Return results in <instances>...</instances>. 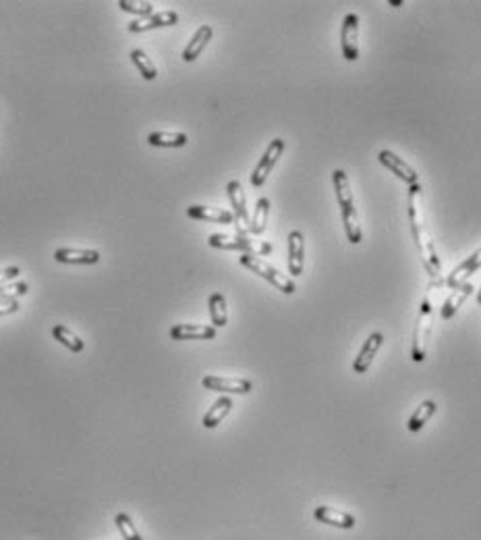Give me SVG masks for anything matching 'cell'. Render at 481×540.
Instances as JSON below:
<instances>
[{
    "label": "cell",
    "instance_id": "6da1fadb",
    "mask_svg": "<svg viewBox=\"0 0 481 540\" xmlns=\"http://www.w3.org/2000/svg\"><path fill=\"white\" fill-rule=\"evenodd\" d=\"M409 220H411V231L413 239L417 245L421 264L431 279L442 276V262L438 258L433 239L429 235L428 225H426V215H424V189L421 185H411L409 188Z\"/></svg>",
    "mask_w": 481,
    "mask_h": 540
},
{
    "label": "cell",
    "instance_id": "7a4b0ae2",
    "mask_svg": "<svg viewBox=\"0 0 481 540\" xmlns=\"http://www.w3.org/2000/svg\"><path fill=\"white\" fill-rule=\"evenodd\" d=\"M239 262L245 266V269H249L253 274H258V276H262L264 281H267L270 285H274L278 291H282L284 296H293L294 291H297V285H294L293 279H289V276H284L280 270H276L274 266H270L267 262H264L260 256H249V254H243L239 258Z\"/></svg>",
    "mask_w": 481,
    "mask_h": 540
},
{
    "label": "cell",
    "instance_id": "3957f363",
    "mask_svg": "<svg viewBox=\"0 0 481 540\" xmlns=\"http://www.w3.org/2000/svg\"><path fill=\"white\" fill-rule=\"evenodd\" d=\"M431 330H433V310H431V301L424 299V303L419 308V314H417L415 330H413V350H411V360L413 362H424L426 360Z\"/></svg>",
    "mask_w": 481,
    "mask_h": 540
},
{
    "label": "cell",
    "instance_id": "277c9868",
    "mask_svg": "<svg viewBox=\"0 0 481 540\" xmlns=\"http://www.w3.org/2000/svg\"><path fill=\"white\" fill-rule=\"evenodd\" d=\"M210 247H218V249H235V252H243L249 256H266L272 252V245L264 242H253L245 235H224V233H214L208 237Z\"/></svg>",
    "mask_w": 481,
    "mask_h": 540
},
{
    "label": "cell",
    "instance_id": "5b68a950",
    "mask_svg": "<svg viewBox=\"0 0 481 540\" xmlns=\"http://www.w3.org/2000/svg\"><path fill=\"white\" fill-rule=\"evenodd\" d=\"M282 152H284V139H280V137L272 139L270 146L266 148V152H264V156L258 162L255 171L251 173V185H253V188H262V185L266 183L267 175H270L272 168L276 166V162L282 156Z\"/></svg>",
    "mask_w": 481,
    "mask_h": 540
},
{
    "label": "cell",
    "instance_id": "8992f818",
    "mask_svg": "<svg viewBox=\"0 0 481 540\" xmlns=\"http://www.w3.org/2000/svg\"><path fill=\"white\" fill-rule=\"evenodd\" d=\"M341 44L345 58L355 63L359 58V17L355 13L345 15L343 29H341Z\"/></svg>",
    "mask_w": 481,
    "mask_h": 540
},
{
    "label": "cell",
    "instance_id": "52a82bcc",
    "mask_svg": "<svg viewBox=\"0 0 481 540\" xmlns=\"http://www.w3.org/2000/svg\"><path fill=\"white\" fill-rule=\"evenodd\" d=\"M201 384L208 391H218V393H235V395H247L253 389V382L247 378H224V377H208L201 378Z\"/></svg>",
    "mask_w": 481,
    "mask_h": 540
},
{
    "label": "cell",
    "instance_id": "ba28073f",
    "mask_svg": "<svg viewBox=\"0 0 481 540\" xmlns=\"http://www.w3.org/2000/svg\"><path fill=\"white\" fill-rule=\"evenodd\" d=\"M226 193H228V200H231V206H233L235 225L239 227L240 233H249L251 218H249V212H247L245 191H243V188H240L239 181H231V183L226 185Z\"/></svg>",
    "mask_w": 481,
    "mask_h": 540
},
{
    "label": "cell",
    "instance_id": "9c48e42d",
    "mask_svg": "<svg viewBox=\"0 0 481 540\" xmlns=\"http://www.w3.org/2000/svg\"><path fill=\"white\" fill-rule=\"evenodd\" d=\"M377 161L382 162L388 171H392V173H394L401 181H404L409 188L419 183V175H417V171H415L409 162H404L402 158H399L394 152H390V150H382V152L377 154Z\"/></svg>",
    "mask_w": 481,
    "mask_h": 540
},
{
    "label": "cell",
    "instance_id": "30bf717a",
    "mask_svg": "<svg viewBox=\"0 0 481 540\" xmlns=\"http://www.w3.org/2000/svg\"><path fill=\"white\" fill-rule=\"evenodd\" d=\"M382 343H384V335H382V333H372V335L367 337V341L363 343V347H361V351H359V355L355 357V364H353L355 374H365V372L370 370V366H372V362H374L375 353L380 351Z\"/></svg>",
    "mask_w": 481,
    "mask_h": 540
},
{
    "label": "cell",
    "instance_id": "8fae6325",
    "mask_svg": "<svg viewBox=\"0 0 481 540\" xmlns=\"http://www.w3.org/2000/svg\"><path fill=\"white\" fill-rule=\"evenodd\" d=\"M170 337L175 341H204L214 339L216 328L208 324H175L170 328Z\"/></svg>",
    "mask_w": 481,
    "mask_h": 540
},
{
    "label": "cell",
    "instance_id": "7c38bea8",
    "mask_svg": "<svg viewBox=\"0 0 481 540\" xmlns=\"http://www.w3.org/2000/svg\"><path fill=\"white\" fill-rule=\"evenodd\" d=\"M179 21V13L175 11H162V13H154L150 17H141L135 19L129 23V31L131 33H141V31H150V29H158V27H170Z\"/></svg>",
    "mask_w": 481,
    "mask_h": 540
},
{
    "label": "cell",
    "instance_id": "4fadbf2b",
    "mask_svg": "<svg viewBox=\"0 0 481 540\" xmlns=\"http://www.w3.org/2000/svg\"><path fill=\"white\" fill-rule=\"evenodd\" d=\"M314 517L320 522V524H326V526H334V528H341V530H353L357 519L347 512H338L334 507H328V505H320L316 507L314 512Z\"/></svg>",
    "mask_w": 481,
    "mask_h": 540
},
{
    "label": "cell",
    "instance_id": "5bb4252c",
    "mask_svg": "<svg viewBox=\"0 0 481 540\" xmlns=\"http://www.w3.org/2000/svg\"><path fill=\"white\" fill-rule=\"evenodd\" d=\"M305 266V237L301 231L289 233V272L293 276H301Z\"/></svg>",
    "mask_w": 481,
    "mask_h": 540
},
{
    "label": "cell",
    "instance_id": "9a60e30c",
    "mask_svg": "<svg viewBox=\"0 0 481 540\" xmlns=\"http://www.w3.org/2000/svg\"><path fill=\"white\" fill-rule=\"evenodd\" d=\"M54 260L60 264H98L100 252L98 249H75V247H62L56 249Z\"/></svg>",
    "mask_w": 481,
    "mask_h": 540
},
{
    "label": "cell",
    "instance_id": "2e32d148",
    "mask_svg": "<svg viewBox=\"0 0 481 540\" xmlns=\"http://www.w3.org/2000/svg\"><path fill=\"white\" fill-rule=\"evenodd\" d=\"M480 269H481V247L475 252V254H471L465 262H460V264H458V266L448 274L446 285H448L450 289H456L458 285L467 283V279H469L473 272H477Z\"/></svg>",
    "mask_w": 481,
    "mask_h": 540
},
{
    "label": "cell",
    "instance_id": "e0dca14e",
    "mask_svg": "<svg viewBox=\"0 0 481 540\" xmlns=\"http://www.w3.org/2000/svg\"><path fill=\"white\" fill-rule=\"evenodd\" d=\"M473 293V285L467 281V283H463V285H458L456 289H450V296L446 297V301H444V306H442V312H440V316L444 318V320H450V318H455V314L463 308V303L467 301V297Z\"/></svg>",
    "mask_w": 481,
    "mask_h": 540
},
{
    "label": "cell",
    "instance_id": "ac0fdd59",
    "mask_svg": "<svg viewBox=\"0 0 481 540\" xmlns=\"http://www.w3.org/2000/svg\"><path fill=\"white\" fill-rule=\"evenodd\" d=\"M212 36H214V29L212 26H201L197 31H195V36L191 38V42L187 44V48L183 50V60L185 63H193L199 54L204 53V48L208 46V42L212 40Z\"/></svg>",
    "mask_w": 481,
    "mask_h": 540
},
{
    "label": "cell",
    "instance_id": "d6986e66",
    "mask_svg": "<svg viewBox=\"0 0 481 540\" xmlns=\"http://www.w3.org/2000/svg\"><path fill=\"white\" fill-rule=\"evenodd\" d=\"M187 215L195 220H212V222H222V225L235 222V215L231 210L210 208V206H189Z\"/></svg>",
    "mask_w": 481,
    "mask_h": 540
},
{
    "label": "cell",
    "instance_id": "ffe728a7",
    "mask_svg": "<svg viewBox=\"0 0 481 540\" xmlns=\"http://www.w3.org/2000/svg\"><path fill=\"white\" fill-rule=\"evenodd\" d=\"M341 210H343V222H345L347 239L353 243V245L361 243V239H363V231H361V222H359V215H357L355 202L341 206Z\"/></svg>",
    "mask_w": 481,
    "mask_h": 540
},
{
    "label": "cell",
    "instance_id": "44dd1931",
    "mask_svg": "<svg viewBox=\"0 0 481 540\" xmlns=\"http://www.w3.org/2000/svg\"><path fill=\"white\" fill-rule=\"evenodd\" d=\"M233 409V399L231 397H218L214 405L208 409V414L204 416V426L206 428H216Z\"/></svg>",
    "mask_w": 481,
    "mask_h": 540
},
{
    "label": "cell",
    "instance_id": "7402d4cb",
    "mask_svg": "<svg viewBox=\"0 0 481 540\" xmlns=\"http://www.w3.org/2000/svg\"><path fill=\"white\" fill-rule=\"evenodd\" d=\"M148 144L154 148H183L187 144V135L179 131H154L148 135Z\"/></svg>",
    "mask_w": 481,
    "mask_h": 540
},
{
    "label": "cell",
    "instance_id": "603a6c76",
    "mask_svg": "<svg viewBox=\"0 0 481 540\" xmlns=\"http://www.w3.org/2000/svg\"><path fill=\"white\" fill-rule=\"evenodd\" d=\"M436 409H438V404L433 401V399H426V401H421L419 407L413 411V416H411V420H409V431L411 432H419L426 424L429 422V418L436 414Z\"/></svg>",
    "mask_w": 481,
    "mask_h": 540
},
{
    "label": "cell",
    "instance_id": "cb8c5ba5",
    "mask_svg": "<svg viewBox=\"0 0 481 540\" xmlns=\"http://www.w3.org/2000/svg\"><path fill=\"white\" fill-rule=\"evenodd\" d=\"M52 337L58 343H62L67 350L73 351V353H79V351H83V347H85V343L81 341L79 337H77L71 328H67L65 324H56V326H52Z\"/></svg>",
    "mask_w": 481,
    "mask_h": 540
},
{
    "label": "cell",
    "instance_id": "d4e9b609",
    "mask_svg": "<svg viewBox=\"0 0 481 540\" xmlns=\"http://www.w3.org/2000/svg\"><path fill=\"white\" fill-rule=\"evenodd\" d=\"M332 181H334V191H336V200H338V206H345V204H350L353 202V189H350V181H348L347 173L336 168L332 173Z\"/></svg>",
    "mask_w": 481,
    "mask_h": 540
},
{
    "label": "cell",
    "instance_id": "484cf974",
    "mask_svg": "<svg viewBox=\"0 0 481 540\" xmlns=\"http://www.w3.org/2000/svg\"><path fill=\"white\" fill-rule=\"evenodd\" d=\"M210 316H212V324L214 328H222L228 323V310H226V299L222 293H212L210 296Z\"/></svg>",
    "mask_w": 481,
    "mask_h": 540
},
{
    "label": "cell",
    "instance_id": "4316f807",
    "mask_svg": "<svg viewBox=\"0 0 481 540\" xmlns=\"http://www.w3.org/2000/svg\"><path fill=\"white\" fill-rule=\"evenodd\" d=\"M131 60H133L135 67L139 69V73H141V77H143V80L154 81L156 77H158V69H156V65L152 63V58L143 53V50H139V48L131 50Z\"/></svg>",
    "mask_w": 481,
    "mask_h": 540
},
{
    "label": "cell",
    "instance_id": "83f0119b",
    "mask_svg": "<svg viewBox=\"0 0 481 540\" xmlns=\"http://www.w3.org/2000/svg\"><path fill=\"white\" fill-rule=\"evenodd\" d=\"M267 215H270V200L267 198H260L258 206H255V215H253L251 225H249V233L251 235H262L266 231Z\"/></svg>",
    "mask_w": 481,
    "mask_h": 540
},
{
    "label": "cell",
    "instance_id": "f1b7e54d",
    "mask_svg": "<svg viewBox=\"0 0 481 540\" xmlns=\"http://www.w3.org/2000/svg\"><path fill=\"white\" fill-rule=\"evenodd\" d=\"M118 9L125 13H133V15H141V17H150L154 15V4L152 2H139V0H121Z\"/></svg>",
    "mask_w": 481,
    "mask_h": 540
},
{
    "label": "cell",
    "instance_id": "f546056e",
    "mask_svg": "<svg viewBox=\"0 0 481 540\" xmlns=\"http://www.w3.org/2000/svg\"><path fill=\"white\" fill-rule=\"evenodd\" d=\"M114 522H116V526H118V530H121V534H123V539L125 540H143L127 513H118V515L114 517Z\"/></svg>",
    "mask_w": 481,
    "mask_h": 540
},
{
    "label": "cell",
    "instance_id": "4dcf8cb0",
    "mask_svg": "<svg viewBox=\"0 0 481 540\" xmlns=\"http://www.w3.org/2000/svg\"><path fill=\"white\" fill-rule=\"evenodd\" d=\"M27 293V283H9V285H2L0 287V299L2 297H19L26 296Z\"/></svg>",
    "mask_w": 481,
    "mask_h": 540
},
{
    "label": "cell",
    "instance_id": "1f68e13d",
    "mask_svg": "<svg viewBox=\"0 0 481 540\" xmlns=\"http://www.w3.org/2000/svg\"><path fill=\"white\" fill-rule=\"evenodd\" d=\"M17 310H19V301L15 297H2L0 299V316L15 314Z\"/></svg>",
    "mask_w": 481,
    "mask_h": 540
},
{
    "label": "cell",
    "instance_id": "d6a6232c",
    "mask_svg": "<svg viewBox=\"0 0 481 540\" xmlns=\"http://www.w3.org/2000/svg\"><path fill=\"white\" fill-rule=\"evenodd\" d=\"M19 272H21V270L17 269V266H6V269H0V287H2V285H9L11 281H15V279L19 276Z\"/></svg>",
    "mask_w": 481,
    "mask_h": 540
},
{
    "label": "cell",
    "instance_id": "836d02e7",
    "mask_svg": "<svg viewBox=\"0 0 481 540\" xmlns=\"http://www.w3.org/2000/svg\"><path fill=\"white\" fill-rule=\"evenodd\" d=\"M392 6H402V0H390Z\"/></svg>",
    "mask_w": 481,
    "mask_h": 540
},
{
    "label": "cell",
    "instance_id": "e575fe53",
    "mask_svg": "<svg viewBox=\"0 0 481 540\" xmlns=\"http://www.w3.org/2000/svg\"><path fill=\"white\" fill-rule=\"evenodd\" d=\"M477 303L481 306V289H480V293H477Z\"/></svg>",
    "mask_w": 481,
    "mask_h": 540
}]
</instances>
